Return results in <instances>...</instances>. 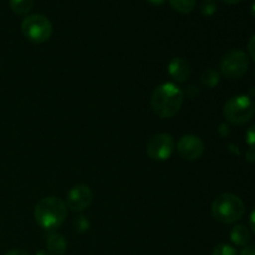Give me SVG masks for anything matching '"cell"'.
Masks as SVG:
<instances>
[{
    "label": "cell",
    "mask_w": 255,
    "mask_h": 255,
    "mask_svg": "<svg viewBox=\"0 0 255 255\" xmlns=\"http://www.w3.org/2000/svg\"><path fill=\"white\" fill-rule=\"evenodd\" d=\"M184 102V92L173 82H164L153 90L151 107L157 116L169 119L179 112Z\"/></svg>",
    "instance_id": "obj_1"
},
{
    "label": "cell",
    "mask_w": 255,
    "mask_h": 255,
    "mask_svg": "<svg viewBox=\"0 0 255 255\" xmlns=\"http://www.w3.org/2000/svg\"><path fill=\"white\" fill-rule=\"evenodd\" d=\"M36 223L47 232H55L64 224L67 217V206L61 198L55 196L40 199L34 209Z\"/></svg>",
    "instance_id": "obj_2"
},
{
    "label": "cell",
    "mask_w": 255,
    "mask_h": 255,
    "mask_svg": "<svg viewBox=\"0 0 255 255\" xmlns=\"http://www.w3.org/2000/svg\"><path fill=\"white\" fill-rule=\"evenodd\" d=\"M244 212L246 207L243 201L236 194L223 193L212 203V216L219 223H234L244 216Z\"/></svg>",
    "instance_id": "obj_3"
},
{
    "label": "cell",
    "mask_w": 255,
    "mask_h": 255,
    "mask_svg": "<svg viewBox=\"0 0 255 255\" xmlns=\"http://www.w3.org/2000/svg\"><path fill=\"white\" fill-rule=\"evenodd\" d=\"M255 106L251 99L246 95H238L226 102L223 115L232 125H244L251 121L254 116Z\"/></svg>",
    "instance_id": "obj_4"
},
{
    "label": "cell",
    "mask_w": 255,
    "mask_h": 255,
    "mask_svg": "<svg viewBox=\"0 0 255 255\" xmlns=\"http://www.w3.org/2000/svg\"><path fill=\"white\" fill-rule=\"evenodd\" d=\"M21 31L29 41L42 44L51 37L52 24L44 15H27L21 24Z\"/></svg>",
    "instance_id": "obj_5"
},
{
    "label": "cell",
    "mask_w": 255,
    "mask_h": 255,
    "mask_svg": "<svg viewBox=\"0 0 255 255\" xmlns=\"http://www.w3.org/2000/svg\"><path fill=\"white\" fill-rule=\"evenodd\" d=\"M249 67V59L242 50L232 49L223 55L219 64V69L227 79L237 80L247 74Z\"/></svg>",
    "instance_id": "obj_6"
},
{
    "label": "cell",
    "mask_w": 255,
    "mask_h": 255,
    "mask_svg": "<svg viewBox=\"0 0 255 255\" xmlns=\"http://www.w3.org/2000/svg\"><path fill=\"white\" fill-rule=\"evenodd\" d=\"M174 147H176V143H174V139L171 134L158 133L154 134L148 139L146 151L151 159L163 162L171 158Z\"/></svg>",
    "instance_id": "obj_7"
},
{
    "label": "cell",
    "mask_w": 255,
    "mask_h": 255,
    "mask_svg": "<svg viewBox=\"0 0 255 255\" xmlns=\"http://www.w3.org/2000/svg\"><path fill=\"white\" fill-rule=\"evenodd\" d=\"M92 199H94V193L91 188L85 184H77L69 191L65 203L70 211L81 213L91 206Z\"/></svg>",
    "instance_id": "obj_8"
},
{
    "label": "cell",
    "mask_w": 255,
    "mask_h": 255,
    "mask_svg": "<svg viewBox=\"0 0 255 255\" xmlns=\"http://www.w3.org/2000/svg\"><path fill=\"white\" fill-rule=\"evenodd\" d=\"M177 152L186 161H197L204 153V143L199 137L187 134L177 142Z\"/></svg>",
    "instance_id": "obj_9"
},
{
    "label": "cell",
    "mask_w": 255,
    "mask_h": 255,
    "mask_svg": "<svg viewBox=\"0 0 255 255\" xmlns=\"http://www.w3.org/2000/svg\"><path fill=\"white\" fill-rule=\"evenodd\" d=\"M168 74L177 82H184L191 76V65L183 57H174L168 64Z\"/></svg>",
    "instance_id": "obj_10"
},
{
    "label": "cell",
    "mask_w": 255,
    "mask_h": 255,
    "mask_svg": "<svg viewBox=\"0 0 255 255\" xmlns=\"http://www.w3.org/2000/svg\"><path fill=\"white\" fill-rule=\"evenodd\" d=\"M46 249L50 255H64L67 251V241L60 233H51L46 238Z\"/></svg>",
    "instance_id": "obj_11"
},
{
    "label": "cell",
    "mask_w": 255,
    "mask_h": 255,
    "mask_svg": "<svg viewBox=\"0 0 255 255\" xmlns=\"http://www.w3.org/2000/svg\"><path fill=\"white\" fill-rule=\"evenodd\" d=\"M229 237H231V241L236 246L246 247L249 243V241H251V231L244 224H238V226L232 228Z\"/></svg>",
    "instance_id": "obj_12"
},
{
    "label": "cell",
    "mask_w": 255,
    "mask_h": 255,
    "mask_svg": "<svg viewBox=\"0 0 255 255\" xmlns=\"http://www.w3.org/2000/svg\"><path fill=\"white\" fill-rule=\"evenodd\" d=\"M12 12L16 15H27L34 6V0H9Z\"/></svg>",
    "instance_id": "obj_13"
},
{
    "label": "cell",
    "mask_w": 255,
    "mask_h": 255,
    "mask_svg": "<svg viewBox=\"0 0 255 255\" xmlns=\"http://www.w3.org/2000/svg\"><path fill=\"white\" fill-rule=\"evenodd\" d=\"M171 6L181 14H189L196 7L197 0H168Z\"/></svg>",
    "instance_id": "obj_14"
},
{
    "label": "cell",
    "mask_w": 255,
    "mask_h": 255,
    "mask_svg": "<svg viewBox=\"0 0 255 255\" xmlns=\"http://www.w3.org/2000/svg\"><path fill=\"white\" fill-rule=\"evenodd\" d=\"M201 81L204 86L214 87L216 85H218L219 82V74L213 69L207 70V71H204L203 75H202Z\"/></svg>",
    "instance_id": "obj_15"
},
{
    "label": "cell",
    "mask_w": 255,
    "mask_h": 255,
    "mask_svg": "<svg viewBox=\"0 0 255 255\" xmlns=\"http://www.w3.org/2000/svg\"><path fill=\"white\" fill-rule=\"evenodd\" d=\"M72 226H74L75 231L76 232H79V233H84V232H86L87 229L90 228V222L85 216H79L74 219Z\"/></svg>",
    "instance_id": "obj_16"
},
{
    "label": "cell",
    "mask_w": 255,
    "mask_h": 255,
    "mask_svg": "<svg viewBox=\"0 0 255 255\" xmlns=\"http://www.w3.org/2000/svg\"><path fill=\"white\" fill-rule=\"evenodd\" d=\"M212 255H238V253H237L234 247L229 246V244L222 243L218 244V246L213 249Z\"/></svg>",
    "instance_id": "obj_17"
},
{
    "label": "cell",
    "mask_w": 255,
    "mask_h": 255,
    "mask_svg": "<svg viewBox=\"0 0 255 255\" xmlns=\"http://www.w3.org/2000/svg\"><path fill=\"white\" fill-rule=\"evenodd\" d=\"M201 11L204 16H212L217 11L216 0H203L201 4Z\"/></svg>",
    "instance_id": "obj_18"
},
{
    "label": "cell",
    "mask_w": 255,
    "mask_h": 255,
    "mask_svg": "<svg viewBox=\"0 0 255 255\" xmlns=\"http://www.w3.org/2000/svg\"><path fill=\"white\" fill-rule=\"evenodd\" d=\"M246 141L247 144H248L252 149H255V124L252 125L248 128V131H247Z\"/></svg>",
    "instance_id": "obj_19"
},
{
    "label": "cell",
    "mask_w": 255,
    "mask_h": 255,
    "mask_svg": "<svg viewBox=\"0 0 255 255\" xmlns=\"http://www.w3.org/2000/svg\"><path fill=\"white\" fill-rule=\"evenodd\" d=\"M248 52H249V55H251L252 60L255 62V35H253V36L251 37V40H249Z\"/></svg>",
    "instance_id": "obj_20"
},
{
    "label": "cell",
    "mask_w": 255,
    "mask_h": 255,
    "mask_svg": "<svg viewBox=\"0 0 255 255\" xmlns=\"http://www.w3.org/2000/svg\"><path fill=\"white\" fill-rule=\"evenodd\" d=\"M239 255H255V244H247L243 247Z\"/></svg>",
    "instance_id": "obj_21"
},
{
    "label": "cell",
    "mask_w": 255,
    "mask_h": 255,
    "mask_svg": "<svg viewBox=\"0 0 255 255\" xmlns=\"http://www.w3.org/2000/svg\"><path fill=\"white\" fill-rule=\"evenodd\" d=\"M5 255H30L27 252L22 251V249H10L9 252H6Z\"/></svg>",
    "instance_id": "obj_22"
},
{
    "label": "cell",
    "mask_w": 255,
    "mask_h": 255,
    "mask_svg": "<svg viewBox=\"0 0 255 255\" xmlns=\"http://www.w3.org/2000/svg\"><path fill=\"white\" fill-rule=\"evenodd\" d=\"M249 224H251L252 231H253L255 233V207H254L253 211H252L251 217H249Z\"/></svg>",
    "instance_id": "obj_23"
},
{
    "label": "cell",
    "mask_w": 255,
    "mask_h": 255,
    "mask_svg": "<svg viewBox=\"0 0 255 255\" xmlns=\"http://www.w3.org/2000/svg\"><path fill=\"white\" fill-rule=\"evenodd\" d=\"M221 1L226 2V4H229V5H236L238 4V2H241L242 0H221Z\"/></svg>",
    "instance_id": "obj_24"
},
{
    "label": "cell",
    "mask_w": 255,
    "mask_h": 255,
    "mask_svg": "<svg viewBox=\"0 0 255 255\" xmlns=\"http://www.w3.org/2000/svg\"><path fill=\"white\" fill-rule=\"evenodd\" d=\"M148 1L153 5H162L166 2V0H148Z\"/></svg>",
    "instance_id": "obj_25"
},
{
    "label": "cell",
    "mask_w": 255,
    "mask_h": 255,
    "mask_svg": "<svg viewBox=\"0 0 255 255\" xmlns=\"http://www.w3.org/2000/svg\"><path fill=\"white\" fill-rule=\"evenodd\" d=\"M35 255H50V253L47 251H37Z\"/></svg>",
    "instance_id": "obj_26"
},
{
    "label": "cell",
    "mask_w": 255,
    "mask_h": 255,
    "mask_svg": "<svg viewBox=\"0 0 255 255\" xmlns=\"http://www.w3.org/2000/svg\"><path fill=\"white\" fill-rule=\"evenodd\" d=\"M251 14L255 17V1H254V4L252 5V7H251Z\"/></svg>",
    "instance_id": "obj_27"
},
{
    "label": "cell",
    "mask_w": 255,
    "mask_h": 255,
    "mask_svg": "<svg viewBox=\"0 0 255 255\" xmlns=\"http://www.w3.org/2000/svg\"><path fill=\"white\" fill-rule=\"evenodd\" d=\"M254 1H255V0H254Z\"/></svg>",
    "instance_id": "obj_28"
}]
</instances>
